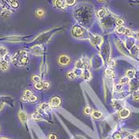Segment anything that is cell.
I'll use <instances>...</instances> for the list:
<instances>
[{
	"mask_svg": "<svg viewBox=\"0 0 139 139\" xmlns=\"http://www.w3.org/2000/svg\"><path fill=\"white\" fill-rule=\"evenodd\" d=\"M28 99H29V102L34 103V102H36L37 100V97L36 96V95H29V96L28 97Z\"/></svg>",
	"mask_w": 139,
	"mask_h": 139,
	"instance_id": "29",
	"label": "cell"
},
{
	"mask_svg": "<svg viewBox=\"0 0 139 139\" xmlns=\"http://www.w3.org/2000/svg\"><path fill=\"white\" fill-rule=\"evenodd\" d=\"M40 48H41V46L36 45V46H34V47H33L32 49L34 50V53L37 54V55H41V54L43 53V49H40Z\"/></svg>",
	"mask_w": 139,
	"mask_h": 139,
	"instance_id": "12",
	"label": "cell"
},
{
	"mask_svg": "<svg viewBox=\"0 0 139 139\" xmlns=\"http://www.w3.org/2000/svg\"><path fill=\"white\" fill-rule=\"evenodd\" d=\"M137 38H138V39L139 40V32H138V33H137Z\"/></svg>",
	"mask_w": 139,
	"mask_h": 139,
	"instance_id": "46",
	"label": "cell"
},
{
	"mask_svg": "<svg viewBox=\"0 0 139 139\" xmlns=\"http://www.w3.org/2000/svg\"><path fill=\"white\" fill-rule=\"evenodd\" d=\"M84 66V64L83 63V61H82V60H79L78 61H76V67L78 69H82L83 68Z\"/></svg>",
	"mask_w": 139,
	"mask_h": 139,
	"instance_id": "20",
	"label": "cell"
},
{
	"mask_svg": "<svg viewBox=\"0 0 139 139\" xmlns=\"http://www.w3.org/2000/svg\"><path fill=\"white\" fill-rule=\"evenodd\" d=\"M32 118L34 120H42V118L39 113H34L32 114Z\"/></svg>",
	"mask_w": 139,
	"mask_h": 139,
	"instance_id": "23",
	"label": "cell"
},
{
	"mask_svg": "<svg viewBox=\"0 0 139 139\" xmlns=\"http://www.w3.org/2000/svg\"><path fill=\"white\" fill-rule=\"evenodd\" d=\"M90 113H91V108H90V107H86L85 109H84V114L86 115H88Z\"/></svg>",
	"mask_w": 139,
	"mask_h": 139,
	"instance_id": "35",
	"label": "cell"
},
{
	"mask_svg": "<svg viewBox=\"0 0 139 139\" xmlns=\"http://www.w3.org/2000/svg\"><path fill=\"white\" fill-rule=\"evenodd\" d=\"M7 53V49L4 46L0 45V57H3Z\"/></svg>",
	"mask_w": 139,
	"mask_h": 139,
	"instance_id": "16",
	"label": "cell"
},
{
	"mask_svg": "<svg viewBox=\"0 0 139 139\" xmlns=\"http://www.w3.org/2000/svg\"><path fill=\"white\" fill-rule=\"evenodd\" d=\"M82 76L85 80H89L91 79V72H90L88 69L83 70V72H82Z\"/></svg>",
	"mask_w": 139,
	"mask_h": 139,
	"instance_id": "10",
	"label": "cell"
},
{
	"mask_svg": "<svg viewBox=\"0 0 139 139\" xmlns=\"http://www.w3.org/2000/svg\"><path fill=\"white\" fill-rule=\"evenodd\" d=\"M105 14H106V10L104 9V8H102V9H100V10H98L97 17L99 18H103L105 16Z\"/></svg>",
	"mask_w": 139,
	"mask_h": 139,
	"instance_id": "14",
	"label": "cell"
},
{
	"mask_svg": "<svg viewBox=\"0 0 139 139\" xmlns=\"http://www.w3.org/2000/svg\"><path fill=\"white\" fill-rule=\"evenodd\" d=\"M114 139H122V134H121V133H115V134L114 135Z\"/></svg>",
	"mask_w": 139,
	"mask_h": 139,
	"instance_id": "38",
	"label": "cell"
},
{
	"mask_svg": "<svg viewBox=\"0 0 139 139\" xmlns=\"http://www.w3.org/2000/svg\"><path fill=\"white\" fill-rule=\"evenodd\" d=\"M54 5L60 9H64L66 7V3H65L64 0H55Z\"/></svg>",
	"mask_w": 139,
	"mask_h": 139,
	"instance_id": "7",
	"label": "cell"
},
{
	"mask_svg": "<svg viewBox=\"0 0 139 139\" xmlns=\"http://www.w3.org/2000/svg\"><path fill=\"white\" fill-rule=\"evenodd\" d=\"M130 79L127 77V76H124V77H122L121 80H120V83L123 84V83H127L129 82Z\"/></svg>",
	"mask_w": 139,
	"mask_h": 139,
	"instance_id": "32",
	"label": "cell"
},
{
	"mask_svg": "<svg viewBox=\"0 0 139 139\" xmlns=\"http://www.w3.org/2000/svg\"><path fill=\"white\" fill-rule=\"evenodd\" d=\"M10 14H11V12H10L9 10H3L1 12V14H0V16H1L2 18L7 19V18H8L10 17Z\"/></svg>",
	"mask_w": 139,
	"mask_h": 139,
	"instance_id": "11",
	"label": "cell"
},
{
	"mask_svg": "<svg viewBox=\"0 0 139 139\" xmlns=\"http://www.w3.org/2000/svg\"><path fill=\"white\" fill-rule=\"evenodd\" d=\"M69 62H70V57L67 55H61L58 59V63L61 66L68 65Z\"/></svg>",
	"mask_w": 139,
	"mask_h": 139,
	"instance_id": "4",
	"label": "cell"
},
{
	"mask_svg": "<svg viewBox=\"0 0 139 139\" xmlns=\"http://www.w3.org/2000/svg\"><path fill=\"white\" fill-rule=\"evenodd\" d=\"M3 106H4V103H2V102L0 101V111H1L2 109V107H3Z\"/></svg>",
	"mask_w": 139,
	"mask_h": 139,
	"instance_id": "43",
	"label": "cell"
},
{
	"mask_svg": "<svg viewBox=\"0 0 139 139\" xmlns=\"http://www.w3.org/2000/svg\"><path fill=\"white\" fill-rule=\"evenodd\" d=\"M91 114L93 116V118L95 119H99L102 117V113L99 111H94Z\"/></svg>",
	"mask_w": 139,
	"mask_h": 139,
	"instance_id": "17",
	"label": "cell"
},
{
	"mask_svg": "<svg viewBox=\"0 0 139 139\" xmlns=\"http://www.w3.org/2000/svg\"><path fill=\"white\" fill-rule=\"evenodd\" d=\"M106 75L108 76H111V77H114V70L112 69H107L106 70Z\"/></svg>",
	"mask_w": 139,
	"mask_h": 139,
	"instance_id": "25",
	"label": "cell"
},
{
	"mask_svg": "<svg viewBox=\"0 0 139 139\" xmlns=\"http://www.w3.org/2000/svg\"><path fill=\"white\" fill-rule=\"evenodd\" d=\"M0 139H10V138H4V137H0Z\"/></svg>",
	"mask_w": 139,
	"mask_h": 139,
	"instance_id": "45",
	"label": "cell"
},
{
	"mask_svg": "<svg viewBox=\"0 0 139 139\" xmlns=\"http://www.w3.org/2000/svg\"><path fill=\"white\" fill-rule=\"evenodd\" d=\"M125 29H126V28L123 26H118V28L116 29V33L118 34H124L125 33Z\"/></svg>",
	"mask_w": 139,
	"mask_h": 139,
	"instance_id": "22",
	"label": "cell"
},
{
	"mask_svg": "<svg viewBox=\"0 0 139 139\" xmlns=\"http://www.w3.org/2000/svg\"><path fill=\"white\" fill-rule=\"evenodd\" d=\"M3 60H4V61H6L7 62L12 61V56L10 53H7L3 56Z\"/></svg>",
	"mask_w": 139,
	"mask_h": 139,
	"instance_id": "28",
	"label": "cell"
},
{
	"mask_svg": "<svg viewBox=\"0 0 139 139\" xmlns=\"http://www.w3.org/2000/svg\"><path fill=\"white\" fill-rule=\"evenodd\" d=\"M21 101H22V102H27V101H29L28 97L26 96V95H23V96L21 97Z\"/></svg>",
	"mask_w": 139,
	"mask_h": 139,
	"instance_id": "41",
	"label": "cell"
},
{
	"mask_svg": "<svg viewBox=\"0 0 139 139\" xmlns=\"http://www.w3.org/2000/svg\"><path fill=\"white\" fill-rule=\"evenodd\" d=\"M18 118L22 123H26L27 121V114L24 112V111H20L18 113Z\"/></svg>",
	"mask_w": 139,
	"mask_h": 139,
	"instance_id": "8",
	"label": "cell"
},
{
	"mask_svg": "<svg viewBox=\"0 0 139 139\" xmlns=\"http://www.w3.org/2000/svg\"><path fill=\"white\" fill-rule=\"evenodd\" d=\"M49 139H56V136L55 134H50L49 136Z\"/></svg>",
	"mask_w": 139,
	"mask_h": 139,
	"instance_id": "42",
	"label": "cell"
},
{
	"mask_svg": "<svg viewBox=\"0 0 139 139\" xmlns=\"http://www.w3.org/2000/svg\"><path fill=\"white\" fill-rule=\"evenodd\" d=\"M61 104V99L58 96H54L51 99L49 105L51 107H59Z\"/></svg>",
	"mask_w": 139,
	"mask_h": 139,
	"instance_id": "2",
	"label": "cell"
},
{
	"mask_svg": "<svg viewBox=\"0 0 139 139\" xmlns=\"http://www.w3.org/2000/svg\"><path fill=\"white\" fill-rule=\"evenodd\" d=\"M12 62L15 66L25 67L29 62V59L25 50H19L12 56Z\"/></svg>",
	"mask_w": 139,
	"mask_h": 139,
	"instance_id": "1",
	"label": "cell"
},
{
	"mask_svg": "<svg viewBox=\"0 0 139 139\" xmlns=\"http://www.w3.org/2000/svg\"><path fill=\"white\" fill-rule=\"evenodd\" d=\"M32 95V92L30 90H26L25 92H24V95H26L27 97H29V95Z\"/></svg>",
	"mask_w": 139,
	"mask_h": 139,
	"instance_id": "37",
	"label": "cell"
},
{
	"mask_svg": "<svg viewBox=\"0 0 139 139\" xmlns=\"http://www.w3.org/2000/svg\"><path fill=\"white\" fill-rule=\"evenodd\" d=\"M109 65L111 67H114V65H115V61H114V60H111V61H109Z\"/></svg>",
	"mask_w": 139,
	"mask_h": 139,
	"instance_id": "40",
	"label": "cell"
},
{
	"mask_svg": "<svg viewBox=\"0 0 139 139\" xmlns=\"http://www.w3.org/2000/svg\"><path fill=\"white\" fill-rule=\"evenodd\" d=\"M76 2V0H65V3L68 6H72Z\"/></svg>",
	"mask_w": 139,
	"mask_h": 139,
	"instance_id": "34",
	"label": "cell"
},
{
	"mask_svg": "<svg viewBox=\"0 0 139 139\" xmlns=\"http://www.w3.org/2000/svg\"><path fill=\"white\" fill-rule=\"evenodd\" d=\"M126 139H135V135L133 134V133H130V134L127 135Z\"/></svg>",
	"mask_w": 139,
	"mask_h": 139,
	"instance_id": "39",
	"label": "cell"
},
{
	"mask_svg": "<svg viewBox=\"0 0 139 139\" xmlns=\"http://www.w3.org/2000/svg\"><path fill=\"white\" fill-rule=\"evenodd\" d=\"M133 99H134L135 101H139V92L138 91L135 92V93L133 94Z\"/></svg>",
	"mask_w": 139,
	"mask_h": 139,
	"instance_id": "36",
	"label": "cell"
},
{
	"mask_svg": "<svg viewBox=\"0 0 139 139\" xmlns=\"http://www.w3.org/2000/svg\"><path fill=\"white\" fill-rule=\"evenodd\" d=\"M9 68V64H8V62H7L4 60H2L0 61V69L2 71H7Z\"/></svg>",
	"mask_w": 139,
	"mask_h": 139,
	"instance_id": "9",
	"label": "cell"
},
{
	"mask_svg": "<svg viewBox=\"0 0 139 139\" xmlns=\"http://www.w3.org/2000/svg\"><path fill=\"white\" fill-rule=\"evenodd\" d=\"M83 63L84 64V66H85L87 69H88V68L90 67V62H89V60L87 58V57H83V60H82Z\"/></svg>",
	"mask_w": 139,
	"mask_h": 139,
	"instance_id": "26",
	"label": "cell"
},
{
	"mask_svg": "<svg viewBox=\"0 0 139 139\" xmlns=\"http://www.w3.org/2000/svg\"><path fill=\"white\" fill-rule=\"evenodd\" d=\"M49 107H50L49 104H48L46 103H43L40 105V109H42V111H46L48 109H49Z\"/></svg>",
	"mask_w": 139,
	"mask_h": 139,
	"instance_id": "21",
	"label": "cell"
},
{
	"mask_svg": "<svg viewBox=\"0 0 139 139\" xmlns=\"http://www.w3.org/2000/svg\"><path fill=\"white\" fill-rule=\"evenodd\" d=\"M34 88L37 90H42V89H48L49 88V82H39L34 84Z\"/></svg>",
	"mask_w": 139,
	"mask_h": 139,
	"instance_id": "5",
	"label": "cell"
},
{
	"mask_svg": "<svg viewBox=\"0 0 139 139\" xmlns=\"http://www.w3.org/2000/svg\"><path fill=\"white\" fill-rule=\"evenodd\" d=\"M10 2V7L14 9H17V8L19 7V3L18 2V0H16V1H12V2Z\"/></svg>",
	"mask_w": 139,
	"mask_h": 139,
	"instance_id": "24",
	"label": "cell"
},
{
	"mask_svg": "<svg viewBox=\"0 0 139 139\" xmlns=\"http://www.w3.org/2000/svg\"><path fill=\"white\" fill-rule=\"evenodd\" d=\"M114 90L116 91H121L122 90V83H118L114 86Z\"/></svg>",
	"mask_w": 139,
	"mask_h": 139,
	"instance_id": "31",
	"label": "cell"
},
{
	"mask_svg": "<svg viewBox=\"0 0 139 139\" xmlns=\"http://www.w3.org/2000/svg\"><path fill=\"white\" fill-rule=\"evenodd\" d=\"M126 76L129 79H132V78L134 77V76H135V71L133 70V69L127 70L126 72Z\"/></svg>",
	"mask_w": 139,
	"mask_h": 139,
	"instance_id": "13",
	"label": "cell"
},
{
	"mask_svg": "<svg viewBox=\"0 0 139 139\" xmlns=\"http://www.w3.org/2000/svg\"><path fill=\"white\" fill-rule=\"evenodd\" d=\"M135 138H137L138 139H139V133H137L135 134Z\"/></svg>",
	"mask_w": 139,
	"mask_h": 139,
	"instance_id": "44",
	"label": "cell"
},
{
	"mask_svg": "<svg viewBox=\"0 0 139 139\" xmlns=\"http://www.w3.org/2000/svg\"><path fill=\"white\" fill-rule=\"evenodd\" d=\"M116 24L118 26H122L124 25V21L122 18H118L116 20Z\"/></svg>",
	"mask_w": 139,
	"mask_h": 139,
	"instance_id": "33",
	"label": "cell"
},
{
	"mask_svg": "<svg viewBox=\"0 0 139 139\" xmlns=\"http://www.w3.org/2000/svg\"><path fill=\"white\" fill-rule=\"evenodd\" d=\"M72 34L75 37H80L83 34V29L80 26H76L72 29Z\"/></svg>",
	"mask_w": 139,
	"mask_h": 139,
	"instance_id": "3",
	"label": "cell"
},
{
	"mask_svg": "<svg viewBox=\"0 0 139 139\" xmlns=\"http://www.w3.org/2000/svg\"><path fill=\"white\" fill-rule=\"evenodd\" d=\"M0 6L3 8V10H9L10 7L9 4L6 1H4V0H0Z\"/></svg>",
	"mask_w": 139,
	"mask_h": 139,
	"instance_id": "18",
	"label": "cell"
},
{
	"mask_svg": "<svg viewBox=\"0 0 139 139\" xmlns=\"http://www.w3.org/2000/svg\"><path fill=\"white\" fill-rule=\"evenodd\" d=\"M66 76H67V78L71 80H74V79L76 77V74L75 73V72H73V71H69V72H68Z\"/></svg>",
	"mask_w": 139,
	"mask_h": 139,
	"instance_id": "15",
	"label": "cell"
},
{
	"mask_svg": "<svg viewBox=\"0 0 139 139\" xmlns=\"http://www.w3.org/2000/svg\"><path fill=\"white\" fill-rule=\"evenodd\" d=\"M130 111L129 109H127V108L121 109L120 111H119V113H118L119 117H120V118H122V119L128 118V117L130 116Z\"/></svg>",
	"mask_w": 139,
	"mask_h": 139,
	"instance_id": "6",
	"label": "cell"
},
{
	"mask_svg": "<svg viewBox=\"0 0 139 139\" xmlns=\"http://www.w3.org/2000/svg\"><path fill=\"white\" fill-rule=\"evenodd\" d=\"M98 1H99V2H105V1H107V0H98Z\"/></svg>",
	"mask_w": 139,
	"mask_h": 139,
	"instance_id": "47",
	"label": "cell"
},
{
	"mask_svg": "<svg viewBox=\"0 0 139 139\" xmlns=\"http://www.w3.org/2000/svg\"><path fill=\"white\" fill-rule=\"evenodd\" d=\"M32 80L34 81V82L35 83L41 82V77H40V76H38V75H34V76L32 77Z\"/></svg>",
	"mask_w": 139,
	"mask_h": 139,
	"instance_id": "27",
	"label": "cell"
},
{
	"mask_svg": "<svg viewBox=\"0 0 139 139\" xmlns=\"http://www.w3.org/2000/svg\"><path fill=\"white\" fill-rule=\"evenodd\" d=\"M124 34H125V35H126V36H127V37H133V32H132L131 30H130V29H127V28H126V29H125Z\"/></svg>",
	"mask_w": 139,
	"mask_h": 139,
	"instance_id": "30",
	"label": "cell"
},
{
	"mask_svg": "<svg viewBox=\"0 0 139 139\" xmlns=\"http://www.w3.org/2000/svg\"><path fill=\"white\" fill-rule=\"evenodd\" d=\"M45 15V10H43L42 9H38L36 11V16L38 18H42Z\"/></svg>",
	"mask_w": 139,
	"mask_h": 139,
	"instance_id": "19",
	"label": "cell"
}]
</instances>
